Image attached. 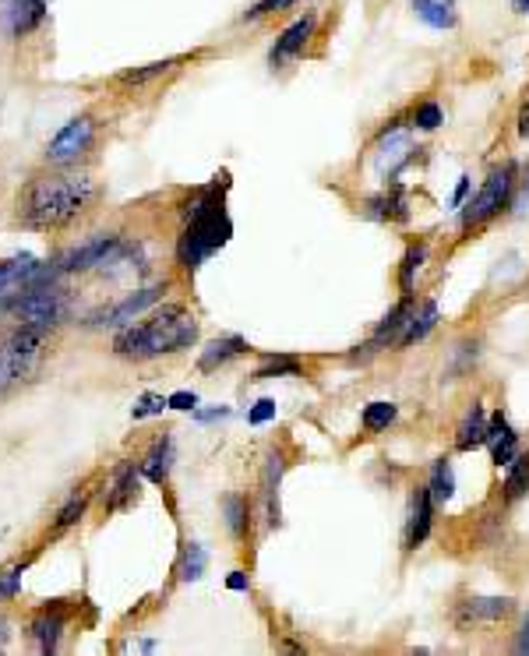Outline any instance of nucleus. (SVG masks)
<instances>
[{"label":"nucleus","mask_w":529,"mask_h":656,"mask_svg":"<svg viewBox=\"0 0 529 656\" xmlns=\"http://www.w3.org/2000/svg\"><path fill=\"white\" fill-rule=\"evenodd\" d=\"M92 202H96V180L89 173H43L32 177L18 194V219L32 230H57L82 216Z\"/></svg>","instance_id":"f257e3e1"},{"label":"nucleus","mask_w":529,"mask_h":656,"mask_svg":"<svg viewBox=\"0 0 529 656\" xmlns=\"http://www.w3.org/2000/svg\"><path fill=\"white\" fill-rule=\"evenodd\" d=\"M194 343H198V318L187 307L166 304L159 311H152L142 325L124 328L113 339V353L127 360H152L163 357V353L187 350Z\"/></svg>","instance_id":"f03ea898"},{"label":"nucleus","mask_w":529,"mask_h":656,"mask_svg":"<svg viewBox=\"0 0 529 656\" xmlns=\"http://www.w3.org/2000/svg\"><path fill=\"white\" fill-rule=\"evenodd\" d=\"M187 226L180 233L177 244V258L184 269H198L209 254H216L219 247L230 240L233 226L230 216H226V184H212L205 191H198L191 198V205L184 209Z\"/></svg>","instance_id":"7ed1b4c3"},{"label":"nucleus","mask_w":529,"mask_h":656,"mask_svg":"<svg viewBox=\"0 0 529 656\" xmlns=\"http://www.w3.org/2000/svg\"><path fill=\"white\" fill-rule=\"evenodd\" d=\"M43 339H46V328L22 325L18 332H11V336L0 343V392H8L15 381H22L25 374L32 371Z\"/></svg>","instance_id":"20e7f679"},{"label":"nucleus","mask_w":529,"mask_h":656,"mask_svg":"<svg viewBox=\"0 0 529 656\" xmlns=\"http://www.w3.org/2000/svg\"><path fill=\"white\" fill-rule=\"evenodd\" d=\"M512 187H515V163H505L501 170H494L491 177L484 180L477 198L462 209V226H477V223H487L491 216H498L508 205V198H512Z\"/></svg>","instance_id":"39448f33"},{"label":"nucleus","mask_w":529,"mask_h":656,"mask_svg":"<svg viewBox=\"0 0 529 656\" xmlns=\"http://www.w3.org/2000/svg\"><path fill=\"white\" fill-rule=\"evenodd\" d=\"M8 311L15 314L22 325H36V328H50L53 321H60L64 314V293L53 290V286H29L18 297H11Z\"/></svg>","instance_id":"423d86ee"},{"label":"nucleus","mask_w":529,"mask_h":656,"mask_svg":"<svg viewBox=\"0 0 529 656\" xmlns=\"http://www.w3.org/2000/svg\"><path fill=\"white\" fill-rule=\"evenodd\" d=\"M53 265H43L36 254H18V258L0 261V300L4 297H18L29 286H39L43 279L53 276Z\"/></svg>","instance_id":"0eeeda50"},{"label":"nucleus","mask_w":529,"mask_h":656,"mask_svg":"<svg viewBox=\"0 0 529 656\" xmlns=\"http://www.w3.org/2000/svg\"><path fill=\"white\" fill-rule=\"evenodd\" d=\"M92 135H96V124H92L89 117L68 120V124H64V127L57 131V138H53V142L46 145V159H50L53 166L75 163V159L82 156V152H89Z\"/></svg>","instance_id":"6e6552de"},{"label":"nucleus","mask_w":529,"mask_h":656,"mask_svg":"<svg viewBox=\"0 0 529 656\" xmlns=\"http://www.w3.org/2000/svg\"><path fill=\"white\" fill-rule=\"evenodd\" d=\"M120 237H113V233H103V237H92L85 240V244L71 247L68 254H60L57 261H53V269L57 272H85V269H96V265H106V261L113 258V254L120 251Z\"/></svg>","instance_id":"1a4fd4ad"},{"label":"nucleus","mask_w":529,"mask_h":656,"mask_svg":"<svg viewBox=\"0 0 529 656\" xmlns=\"http://www.w3.org/2000/svg\"><path fill=\"white\" fill-rule=\"evenodd\" d=\"M163 293H166V283L145 286V290H138V293H127L120 304H113V307H106L103 314H96L92 325H127V321H135L142 311H149Z\"/></svg>","instance_id":"9d476101"},{"label":"nucleus","mask_w":529,"mask_h":656,"mask_svg":"<svg viewBox=\"0 0 529 656\" xmlns=\"http://www.w3.org/2000/svg\"><path fill=\"white\" fill-rule=\"evenodd\" d=\"M314 29H318V15H314V11H307L304 18H297V22H293L290 29H286L283 36L276 39V46H272V53H269L272 68H283L286 60L297 57V53L304 50L307 43H311Z\"/></svg>","instance_id":"9b49d317"},{"label":"nucleus","mask_w":529,"mask_h":656,"mask_svg":"<svg viewBox=\"0 0 529 656\" xmlns=\"http://www.w3.org/2000/svg\"><path fill=\"white\" fill-rule=\"evenodd\" d=\"M410 152H413L410 131H406V127H388V131H381V138H378L374 166H378V173H395L406 159H410Z\"/></svg>","instance_id":"f8f14e48"},{"label":"nucleus","mask_w":529,"mask_h":656,"mask_svg":"<svg viewBox=\"0 0 529 656\" xmlns=\"http://www.w3.org/2000/svg\"><path fill=\"white\" fill-rule=\"evenodd\" d=\"M431 512H434L431 487H417L413 508H410V522H406V551H417L427 540V533H431Z\"/></svg>","instance_id":"ddd939ff"},{"label":"nucleus","mask_w":529,"mask_h":656,"mask_svg":"<svg viewBox=\"0 0 529 656\" xmlns=\"http://www.w3.org/2000/svg\"><path fill=\"white\" fill-rule=\"evenodd\" d=\"M487 445H491L494 466H508L519 455V434L508 427L505 413H494L491 424H487Z\"/></svg>","instance_id":"4468645a"},{"label":"nucleus","mask_w":529,"mask_h":656,"mask_svg":"<svg viewBox=\"0 0 529 656\" xmlns=\"http://www.w3.org/2000/svg\"><path fill=\"white\" fill-rule=\"evenodd\" d=\"M46 18V0H11L4 11V25L15 39L29 36L39 22Z\"/></svg>","instance_id":"2eb2a0df"},{"label":"nucleus","mask_w":529,"mask_h":656,"mask_svg":"<svg viewBox=\"0 0 529 656\" xmlns=\"http://www.w3.org/2000/svg\"><path fill=\"white\" fill-rule=\"evenodd\" d=\"M480 445H487V413H484V406L477 403L466 417H462L459 434H455V448H459V452H473V448H480Z\"/></svg>","instance_id":"dca6fc26"},{"label":"nucleus","mask_w":529,"mask_h":656,"mask_svg":"<svg viewBox=\"0 0 529 656\" xmlns=\"http://www.w3.org/2000/svg\"><path fill=\"white\" fill-rule=\"evenodd\" d=\"M410 318H413V300L406 297L403 304L395 307V311H388L385 318H381V325L374 328V339H371V346L399 343V332H406V325H410Z\"/></svg>","instance_id":"f3484780"},{"label":"nucleus","mask_w":529,"mask_h":656,"mask_svg":"<svg viewBox=\"0 0 529 656\" xmlns=\"http://www.w3.org/2000/svg\"><path fill=\"white\" fill-rule=\"evenodd\" d=\"M240 353H247V343L240 336H223V339H212L209 346H205L202 360H198V371H216L219 364H226V360L240 357Z\"/></svg>","instance_id":"a211bd4d"},{"label":"nucleus","mask_w":529,"mask_h":656,"mask_svg":"<svg viewBox=\"0 0 529 656\" xmlns=\"http://www.w3.org/2000/svg\"><path fill=\"white\" fill-rule=\"evenodd\" d=\"M170 463H173V441H170V434H163V438H156L152 452L145 455L142 477H149L152 484H163L166 473H170Z\"/></svg>","instance_id":"6ab92c4d"},{"label":"nucleus","mask_w":529,"mask_h":656,"mask_svg":"<svg viewBox=\"0 0 529 656\" xmlns=\"http://www.w3.org/2000/svg\"><path fill=\"white\" fill-rule=\"evenodd\" d=\"M60 628H64V614L57 607H43L32 621V635L39 639V649L43 653H53L57 649V639H60Z\"/></svg>","instance_id":"aec40b11"},{"label":"nucleus","mask_w":529,"mask_h":656,"mask_svg":"<svg viewBox=\"0 0 529 656\" xmlns=\"http://www.w3.org/2000/svg\"><path fill=\"white\" fill-rule=\"evenodd\" d=\"M434 325H438V304L434 300H427L424 307H420V314H413L410 325H406V332L399 336V346H413V343H424L427 336L434 332Z\"/></svg>","instance_id":"412c9836"},{"label":"nucleus","mask_w":529,"mask_h":656,"mask_svg":"<svg viewBox=\"0 0 529 656\" xmlns=\"http://www.w3.org/2000/svg\"><path fill=\"white\" fill-rule=\"evenodd\" d=\"M413 11L431 29H455V11L448 0H413Z\"/></svg>","instance_id":"4be33fe9"},{"label":"nucleus","mask_w":529,"mask_h":656,"mask_svg":"<svg viewBox=\"0 0 529 656\" xmlns=\"http://www.w3.org/2000/svg\"><path fill=\"white\" fill-rule=\"evenodd\" d=\"M462 614L473 621H498L505 614H512V600L508 597H477L462 607Z\"/></svg>","instance_id":"5701e85b"},{"label":"nucleus","mask_w":529,"mask_h":656,"mask_svg":"<svg viewBox=\"0 0 529 656\" xmlns=\"http://www.w3.org/2000/svg\"><path fill=\"white\" fill-rule=\"evenodd\" d=\"M279 480H283V455L269 452V466H265V498H269L272 526H279Z\"/></svg>","instance_id":"b1692460"},{"label":"nucleus","mask_w":529,"mask_h":656,"mask_svg":"<svg viewBox=\"0 0 529 656\" xmlns=\"http://www.w3.org/2000/svg\"><path fill=\"white\" fill-rule=\"evenodd\" d=\"M529 491V452H519L508 463V477H505V494L508 498H522Z\"/></svg>","instance_id":"393cba45"},{"label":"nucleus","mask_w":529,"mask_h":656,"mask_svg":"<svg viewBox=\"0 0 529 656\" xmlns=\"http://www.w3.org/2000/svg\"><path fill=\"white\" fill-rule=\"evenodd\" d=\"M431 498L438 501V505H445V501H452L455 494V473H452V463L448 459H438L431 470Z\"/></svg>","instance_id":"a878e982"},{"label":"nucleus","mask_w":529,"mask_h":656,"mask_svg":"<svg viewBox=\"0 0 529 656\" xmlns=\"http://www.w3.org/2000/svg\"><path fill=\"white\" fill-rule=\"evenodd\" d=\"M367 216H374V219H406L403 191L381 194V198H374V202H367Z\"/></svg>","instance_id":"bb28decb"},{"label":"nucleus","mask_w":529,"mask_h":656,"mask_svg":"<svg viewBox=\"0 0 529 656\" xmlns=\"http://www.w3.org/2000/svg\"><path fill=\"white\" fill-rule=\"evenodd\" d=\"M177 68V60H156V64H145V68H135V71H124L120 75V85H149V82H156V78H163L166 71H173Z\"/></svg>","instance_id":"cd10ccee"},{"label":"nucleus","mask_w":529,"mask_h":656,"mask_svg":"<svg viewBox=\"0 0 529 656\" xmlns=\"http://www.w3.org/2000/svg\"><path fill=\"white\" fill-rule=\"evenodd\" d=\"M424 258H427V247L424 244H413L410 251H406L403 269H399V290H403V297H410V293H413V279H417Z\"/></svg>","instance_id":"c85d7f7f"},{"label":"nucleus","mask_w":529,"mask_h":656,"mask_svg":"<svg viewBox=\"0 0 529 656\" xmlns=\"http://www.w3.org/2000/svg\"><path fill=\"white\" fill-rule=\"evenodd\" d=\"M205 568H209V554H205V547L187 544L184 547V561H180V579L198 582L205 575Z\"/></svg>","instance_id":"c756f323"},{"label":"nucleus","mask_w":529,"mask_h":656,"mask_svg":"<svg viewBox=\"0 0 529 656\" xmlns=\"http://www.w3.org/2000/svg\"><path fill=\"white\" fill-rule=\"evenodd\" d=\"M138 473H142V466H120L117 470V484H113V501H110V508H120V505H127L131 501V494H135V480H138Z\"/></svg>","instance_id":"7c9ffc66"},{"label":"nucleus","mask_w":529,"mask_h":656,"mask_svg":"<svg viewBox=\"0 0 529 656\" xmlns=\"http://www.w3.org/2000/svg\"><path fill=\"white\" fill-rule=\"evenodd\" d=\"M395 413H399L395 410V403H367L360 424H364V431H385V427L395 420Z\"/></svg>","instance_id":"2f4dec72"},{"label":"nucleus","mask_w":529,"mask_h":656,"mask_svg":"<svg viewBox=\"0 0 529 656\" xmlns=\"http://www.w3.org/2000/svg\"><path fill=\"white\" fill-rule=\"evenodd\" d=\"M166 406H170V396H156V392H145V396L138 399L135 406H131V417H135V420L156 417V413H163Z\"/></svg>","instance_id":"473e14b6"},{"label":"nucleus","mask_w":529,"mask_h":656,"mask_svg":"<svg viewBox=\"0 0 529 656\" xmlns=\"http://www.w3.org/2000/svg\"><path fill=\"white\" fill-rule=\"evenodd\" d=\"M85 505H89V494H71V501L64 508H60V515H57V526L64 530V526H75L78 519L85 515Z\"/></svg>","instance_id":"72a5a7b5"},{"label":"nucleus","mask_w":529,"mask_h":656,"mask_svg":"<svg viewBox=\"0 0 529 656\" xmlns=\"http://www.w3.org/2000/svg\"><path fill=\"white\" fill-rule=\"evenodd\" d=\"M300 371V360L297 357H272L269 364L261 367L258 374H254V381H265V378H276V374H297Z\"/></svg>","instance_id":"f704fd0d"},{"label":"nucleus","mask_w":529,"mask_h":656,"mask_svg":"<svg viewBox=\"0 0 529 656\" xmlns=\"http://www.w3.org/2000/svg\"><path fill=\"white\" fill-rule=\"evenodd\" d=\"M223 508H226V526H230V533H244V501L237 498V494H226L223 498Z\"/></svg>","instance_id":"c9c22d12"},{"label":"nucleus","mask_w":529,"mask_h":656,"mask_svg":"<svg viewBox=\"0 0 529 656\" xmlns=\"http://www.w3.org/2000/svg\"><path fill=\"white\" fill-rule=\"evenodd\" d=\"M441 106L438 103H420L417 113H413V127H420V131H434V127H441Z\"/></svg>","instance_id":"e433bc0d"},{"label":"nucleus","mask_w":529,"mask_h":656,"mask_svg":"<svg viewBox=\"0 0 529 656\" xmlns=\"http://www.w3.org/2000/svg\"><path fill=\"white\" fill-rule=\"evenodd\" d=\"M297 0H258L251 11L244 15V22H258V18H269V15H279V11L293 8Z\"/></svg>","instance_id":"4c0bfd02"},{"label":"nucleus","mask_w":529,"mask_h":656,"mask_svg":"<svg viewBox=\"0 0 529 656\" xmlns=\"http://www.w3.org/2000/svg\"><path fill=\"white\" fill-rule=\"evenodd\" d=\"M272 417H276V399H258V403H254V410L247 413V420H251V424H269Z\"/></svg>","instance_id":"58836bf2"},{"label":"nucleus","mask_w":529,"mask_h":656,"mask_svg":"<svg viewBox=\"0 0 529 656\" xmlns=\"http://www.w3.org/2000/svg\"><path fill=\"white\" fill-rule=\"evenodd\" d=\"M25 568V565H22ZM22 568H11L8 575H4V582H0V597H15L18 593V582H22Z\"/></svg>","instance_id":"ea45409f"},{"label":"nucleus","mask_w":529,"mask_h":656,"mask_svg":"<svg viewBox=\"0 0 529 656\" xmlns=\"http://www.w3.org/2000/svg\"><path fill=\"white\" fill-rule=\"evenodd\" d=\"M194 406H198L194 392H173L170 396V410H194Z\"/></svg>","instance_id":"a19ab883"},{"label":"nucleus","mask_w":529,"mask_h":656,"mask_svg":"<svg viewBox=\"0 0 529 656\" xmlns=\"http://www.w3.org/2000/svg\"><path fill=\"white\" fill-rule=\"evenodd\" d=\"M226 586H230L233 593H247V586H251V582H247L244 572H230V575H226Z\"/></svg>","instance_id":"79ce46f5"},{"label":"nucleus","mask_w":529,"mask_h":656,"mask_svg":"<svg viewBox=\"0 0 529 656\" xmlns=\"http://www.w3.org/2000/svg\"><path fill=\"white\" fill-rule=\"evenodd\" d=\"M466 191H470V177H459V187H455V194H452V205L459 209L462 205V198H466Z\"/></svg>","instance_id":"37998d69"},{"label":"nucleus","mask_w":529,"mask_h":656,"mask_svg":"<svg viewBox=\"0 0 529 656\" xmlns=\"http://www.w3.org/2000/svg\"><path fill=\"white\" fill-rule=\"evenodd\" d=\"M519 653H529V618L522 625V635H519Z\"/></svg>","instance_id":"c03bdc74"},{"label":"nucleus","mask_w":529,"mask_h":656,"mask_svg":"<svg viewBox=\"0 0 529 656\" xmlns=\"http://www.w3.org/2000/svg\"><path fill=\"white\" fill-rule=\"evenodd\" d=\"M519 209H529V170H526V180H522V198H519Z\"/></svg>","instance_id":"a18cd8bd"},{"label":"nucleus","mask_w":529,"mask_h":656,"mask_svg":"<svg viewBox=\"0 0 529 656\" xmlns=\"http://www.w3.org/2000/svg\"><path fill=\"white\" fill-rule=\"evenodd\" d=\"M216 417H226V410H212V413H198V420H216Z\"/></svg>","instance_id":"49530a36"},{"label":"nucleus","mask_w":529,"mask_h":656,"mask_svg":"<svg viewBox=\"0 0 529 656\" xmlns=\"http://www.w3.org/2000/svg\"><path fill=\"white\" fill-rule=\"evenodd\" d=\"M512 8L519 11V15H526V8H529V0H512Z\"/></svg>","instance_id":"de8ad7c7"},{"label":"nucleus","mask_w":529,"mask_h":656,"mask_svg":"<svg viewBox=\"0 0 529 656\" xmlns=\"http://www.w3.org/2000/svg\"><path fill=\"white\" fill-rule=\"evenodd\" d=\"M526 15H529V8H526Z\"/></svg>","instance_id":"09e8293b"},{"label":"nucleus","mask_w":529,"mask_h":656,"mask_svg":"<svg viewBox=\"0 0 529 656\" xmlns=\"http://www.w3.org/2000/svg\"><path fill=\"white\" fill-rule=\"evenodd\" d=\"M448 4H452V0H448Z\"/></svg>","instance_id":"8fccbe9b"}]
</instances>
